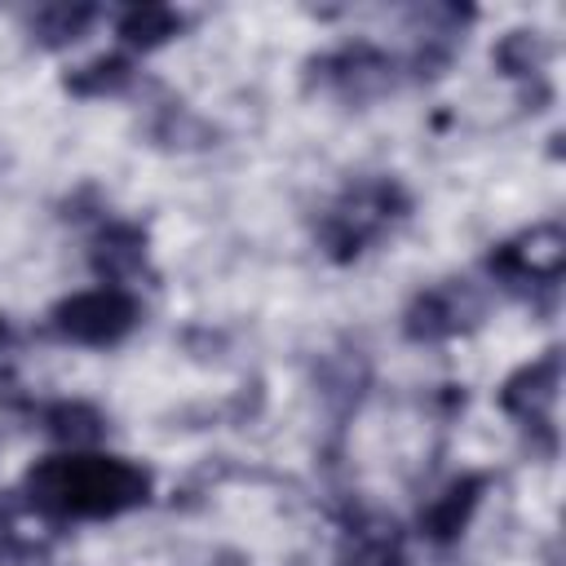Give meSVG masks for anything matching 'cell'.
<instances>
[{
    "instance_id": "6da1fadb",
    "label": "cell",
    "mask_w": 566,
    "mask_h": 566,
    "mask_svg": "<svg viewBox=\"0 0 566 566\" xmlns=\"http://www.w3.org/2000/svg\"><path fill=\"white\" fill-rule=\"evenodd\" d=\"M40 504L71 513H111L146 491V478L119 460H53L31 478Z\"/></svg>"
},
{
    "instance_id": "7a4b0ae2",
    "label": "cell",
    "mask_w": 566,
    "mask_h": 566,
    "mask_svg": "<svg viewBox=\"0 0 566 566\" xmlns=\"http://www.w3.org/2000/svg\"><path fill=\"white\" fill-rule=\"evenodd\" d=\"M128 314H133V305H128L124 296H115V292H93V296L71 301V305L62 310V323H66V332L80 336V340H111V336H119V332L128 327Z\"/></svg>"
}]
</instances>
